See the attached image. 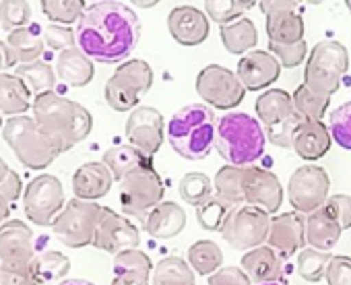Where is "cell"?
Instances as JSON below:
<instances>
[{
  "label": "cell",
  "mask_w": 351,
  "mask_h": 285,
  "mask_svg": "<svg viewBox=\"0 0 351 285\" xmlns=\"http://www.w3.org/2000/svg\"><path fill=\"white\" fill-rule=\"evenodd\" d=\"M112 269H114L112 285H149L153 264L143 250L132 248L116 254Z\"/></svg>",
  "instance_id": "cell-26"
},
{
  "label": "cell",
  "mask_w": 351,
  "mask_h": 285,
  "mask_svg": "<svg viewBox=\"0 0 351 285\" xmlns=\"http://www.w3.org/2000/svg\"><path fill=\"white\" fill-rule=\"evenodd\" d=\"M36 258L34 232L21 219L0 225V271H32Z\"/></svg>",
  "instance_id": "cell-15"
},
{
  "label": "cell",
  "mask_w": 351,
  "mask_h": 285,
  "mask_svg": "<svg viewBox=\"0 0 351 285\" xmlns=\"http://www.w3.org/2000/svg\"><path fill=\"white\" fill-rule=\"evenodd\" d=\"M328 190L330 178L326 170L312 164L300 166L287 182V199L291 207L302 215H310L322 205H326Z\"/></svg>",
  "instance_id": "cell-14"
},
{
  "label": "cell",
  "mask_w": 351,
  "mask_h": 285,
  "mask_svg": "<svg viewBox=\"0 0 351 285\" xmlns=\"http://www.w3.org/2000/svg\"><path fill=\"white\" fill-rule=\"evenodd\" d=\"M189 262L199 275H213L223 264L221 248L211 240H199L189 248Z\"/></svg>",
  "instance_id": "cell-37"
},
{
  "label": "cell",
  "mask_w": 351,
  "mask_h": 285,
  "mask_svg": "<svg viewBox=\"0 0 351 285\" xmlns=\"http://www.w3.org/2000/svg\"><path fill=\"white\" fill-rule=\"evenodd\" d=\"M114 176L104 162L83 164L73 176V193L83 201H97L110 193Z\"/></svg>",
  "instance_id": "cell-24"
},
{
  "label": "cell",
  "mask_w": 351,
  "mask_h": 285,
  "mask_svg": "<svg viewBox=\"0 0 351 285\" xmlns=\"http://www.w3.org/2000/svg\"><path fill=\"white\" fill-rule=\"evenodd\" d=\"M186 227V213L180 205L171 201H161L143 219V230L157 240L176 238Z\"/></svg>",
  "instance_id": "cell-23"
},
{
  "label": "cell",
  "mask_w": 351,
  "mask_h": 285,
  "mask_svg": "<svg viewBox=\"0 0 351 285\" xmlns=\"http://www.w3.org/2000/svg\"><path fill=\"white\" fill-rule=\"evenodd\" d=\"M0 285H36L32 271H0Z\"/></svg>",
  "instance_id": "cell-54"
},
{
  "label": "cell",
  "mask_w": 351,
  "mask_h": 285,
  "mask_svg": "<svg viewBox=\"0 0 351 285\" xmlns=\"http://www.w3.org/2000/svg\"><path fill=\"white\" fill-rule=\"evenodd\" d=\"M261 11L265 17H271V15H279V13H289V11H298V3L293 0H263L258 3Z\"/></svg>",
  "instance_id": "cell-53"
},
{
  "label": "cell",
  "mask_w": 351,
  "mask_h": 285,
  "mask_svg": "<svg viewBox=\"0 0 351 285\" xmlns=\"http://www.w3.org/2000/svg\"><path fill=\"white\" fill-rule=\"evenodd\" d=\"M345 7L349 9V13H351V0H347V3H345Z\"/></svg>",
  "instance_id": "cell-60"
},
{
  "label": "cell",
  "mask_w": 351,
  "mask_h": 285,
  "mask_svg": "<svg viewBox=\"0 0 351 285\" xmlns=\"http://www.w3.org/2000/svg\"><path fill=\"white\" fill-rule=\"evenodd\" d=\"M250 277L240 267H221L209 275V285H250Z\"/></svg>",
  "instance_id": "cell-51"
},
{
  "label": "cell",
  "mask_w": 351,
  "mask_h": 285,
  "mask_svg": "<svg viewBox=\"0 0 351 285\" xmlns=\"http://www.w3.org/2000/svg\"><path fill=\"white\" fill-rule=\"evenodd\" d=\"M236 207L226 203L223 199H219L217 195H213L207 203H203L201 207H197V219L199 225L207 232H221L230 213Z\"/></svg>",
  "instance_id": "cell-41"
},
{
  "label": "cell",
  "mask_w": 351,
  "mask_h": 285,
  "mask_svg": "<svg viewBox=\"0 0 351 285\" xmlns=\"http://www.w3.org/2000/svg\"><path fill=\"white\" fill-rule=\"evenodd\" d=\"M167 32L180 46H201L209 38V17L193 5L173 7L167 15Z\"/></svg>",
  "instance_id": "cell-19"
},
{
  "label": "cell",
  "mask_w": 351,
  "mask_h": 285,
  "mask_svg": "<svg viewBox=\"0 0 351 285\" xmlns=\"http://www.w3.org/2000/svg\"><path fill=\"white\" fill-rule=\"evenodd\" d=\"M153 85V69L141 58L122 62L106 81L104 97L116 112H132Z\"/></svg>",
  "instance_id": "cell-8"
},
{
  "label": "cell",
  "mask_w": 351,
  "mask_h": 285,
  "mask_svg": "<svg viewBox=\"0 0 351 285\" xmlns=\"http://www.w3.org/2000/svg\"><path fill=\"white\" fill-rule=\"evenodd\" d=\"M269 52L279 60V64L283 69H295L308 58V44H306V40L300 42V44H293V46L269 44Z\"/></svg>",
  "instance_id": "cell-47"
},
{
  "label": "cell",
  "mask_w": 351,
  "mask_h": 285,
  "mask_svg": "<svg viewBox=\"0 0 351 285\" xmlns=\"http://www.w3.org/2000/svg\"><path fill=\"white\" fill-rule=\"evenodd\" d=\"M138 244H141V230L126 217L104 207L101 219L97 223V232L93 238V246L97 250H104L116 256L124 250L138 248Z\"/></svg>",
  "instance_id": "cell-17"
},
{
  "label": "cell",
  "mask_w": 351,
  "mask_h": 285,
  "mask_svg": "<svg viewBox=\"0 0 351 285\" xmlns=\"http://www.w3.org/2000/svg\"><path fill=\"white\" fill-rule=\"evenodd\" d=\"M341 232L343 227L339 225V221L335 219V215L330 213L326 205L306 215V242L310 244V248H316L322 252L332 250L341 238Z\"/></svg>",
  "instance_id": "cell-27"
},
{
  "label": "cell",
  "mask_w": 351,
  "mask_h": 285,
  "mask_svg": "<svg viewBox=\"0 0 351 285\" xmlns=\"http://www.w3.org/2000/svg\"><path fill=\"white\" fill-rule=\"evenodd\" d=\"M330 145H332V136L322 120H304L293 132L291 149L302 160L316 162L328 153Z\"/></svg>",
  "instance_id": "cell-22"
},
{
  "label": "cell",
  "mask_w": 351,
  "mask_h": 285,
  "mask_svg": "<svg viewBox=\"0 0 351 285\" xmlns=\"http://www.w3.org/2000/svg\"><path fill=\"white\" fill-rule=\"evenodd\" d=\"M326 207L330 209V213L335 215V219L339 221V225L343 230L351 227V197L349 195H332V197H328Z\"/></svg>",
  "instance_id": "cell-52"
},
{
  "label": "cell",
  "mask_w": 351,
  "mask_h": 285,
  "mask_svg": "<svg viewBox=\"0 0 351 285\" xmlns=\"http://www.w3.org/2000/svg\"><path fill=\"white\" fill-rule=\"evenodd\" d=\"M267 134L263 124L244 112H230L217 120L215 147L219 156L238 168H248L265 153Z\"/></svg>",
  "instance_id": "cell-4"
},
{
  "label": "cell",
  "mask_w": 351,
  "mask_h": 285,
  "mask_svg": "<svg viewBox=\"0 0 351 285\" xmlns=\"http://www.w3.org/2000/svg\"><path fill=\"white\" fill-rule=\"evenodd\" d=\"M5 44L9 46V50L13 52V56L17 58L19 64H29L40 60L42 52H44V38L40 36L38 27H23L17 32H11L5 40Z\"/></svg>",
  "instance_id": "cell-33"
},
{
  "label": "cell",
  "mask_w": 351,
  "mask_h": 285,
  "mask_svg": "<svg viewBox=\"0 0 351 285\" xmlns=\"http://www.w3.org/2000/svg\"><path fill=\"white\" fill-rule=\"evenodd\" d=\"M267 244L275 248L283 258L304 250L306 242V215L298 211L281 213L271 219V232Z\"/></svg>",
  "instance_id": "cell-20"
},
{
  "label": "cell",
  "mask_w": 351,
  "mask_h": 285,
  "mask_svg": "<svg viewBox=\"0 0 351 285\" xmlns=\"http://www.w3.org/2000/svg\"><path fill=\"white\" fill-rule=\"evenodd\" d=\"M347 69H349L347 48L341 42L322 40L312 48L308 56L304 69V85L312 93L330 99L337 93Z\"/></svg>",
  "instance_id": "cell-6"
},
{
  "label": "cell",
  "mask_w": 351,
  "mask_h": 285,
  "mask_svg": "<svg viewBox=\"0 0 351 285\" xmlns=\"http://www.w3.org/2000/svg\"><path fill=\"white\" fill-rule=\"evenodd\" d=\"M15 75H19L29 85V89H34L38 95L54 91L56 77H58L56 71L44 60H36V62H29V64H19L15 69Z\"/></svg>",
  "instance_id": "cell-38"
},
{
  "label": "cell",
  "mask_w": 351,
  "mask_h": 285,
  "mask_svg": "<svg viewBox=\"0 0 351 285\" xmlns=\"http://www.w3.org/2000/svg\"><path fill=\"white\" fill-rule=\"evenodd\" d=\"M3 138L17 160L29 170H46L60 156L56 142L38 126L36 118L27 114L5 120Z\"/></svg>",
  "instance_id": "cell-5"
},
{
  "label": "cell",
  "mask_w": 351,
  "mask_h": 285,
  "mask_svg": "<svg viewBox=\"0 0 351 285\" xmlns=\"http://www.w3.org/2000/svg\"><path fill=\"white\" fill-rule=\"evenodd\" d=\"M29 21L32 5L25 3V0H5V3H0V25L9 34L29 27Z\"/></svg>",
  "instance_id": "cell-45"
},
{
  "label": "cell",
  "mask_w": 351,
  "mask_h": 285,
  "mask_svg": "<svg viewBox=\"0 0 351 285\" xmlns=\"http://www.w3.org/2000/svg\"><path fill=\"white\" fill-rule=\"evenodd\" d=\"M3 126H5V120H3V114H0V130H3Z\"/></svg>",
  "instance_id": "cell-59"
},
{
  "label": "cell",
  "mask_w": 351,
  "mask_h": 285,
  "mask_svg": "<svg viewBox=\"0 0 351 285\" xmlns=\"http://www.w3.org/2000/svg\"><path fill=\"white\" fill-rule=\"evenodd\" d=\"M178 195L186 205L201 207L213 197V182L207 174H201V172L186 174L178 184Z\"/></svg>",
  "instance_id": "cell-40"
},
{
  "label": "cell",
  "mask_w": 351,
  "mask_h": 285,
  "mask_svg": "<svg viewBox=\"0 0 351 285\" xmlns=\"http://www.w3.org/2000/svg\"><path fill=\"white\" fill-rule=\"evenodd\" d=\"M101 162L110 168L114 180H118V182L122 178H126L128 174H132V172L153 168V158L143 153L134 145H116V147H112V149H108L104 153Z\"/></svg>",
  "instance_id": "cell-30"
},
{
  "label": "cell",
  "mask_w": 351,
  "mask_h": 285,
  "mask_svg": "<svg viewBox=\"0 0 351 285\" xmlns=\"http://www.w3.org/2000/svg\"><path fill=\"white\" fill-rule=\"evenodd\" d=\"M293 106L295 112L304 118V120H322V116L326 114L330 99L328 97H320L316 93H312L304 83L293 91Z\"/></svg>",
  "instance_id": "cell-42"
},
{
  "label": "cell",
  "mask_w": 351,
  "mask_h": 285,
  "mask_svg": "<svg viewBox=\"0 0 351 285\" xmlns=\"http://www.w3.org/2000/svg\"><path fill=\"white\" fill-rule=\"evenodd\" d=\"M9 69V52H7V44L0 42V71Z\"/></svg>",
  "instance_id": "cell-56"
},
{
  "label": "cell",
  "mask_w": 351,
  "mask_h": 285,
  "mask_svg": "<svg viewBox=\"0 0 351 285\" xmlns=\"http://www.w3.org/2000/svg\"><path fill=\"white\" fill-rule=\"evenodd\" d=\"M23 193V184L21 178L17 176V172H13L9 168V164L0 158V197H5L9 203H15Z\"/></svg>",
  "instance_id": "cell-50"
},
{
  "label": "cell",
  "mask_w": 351,
  "mask_h": 285,
  "mask_svg": "<svg viewBox=\"0 0 351 285\" xmlns=\"http://www.w3.org/2000/svg\"><path fill=\"white\" fill-rule=\"evenodd\" d=\"M254 7L252 0H207L205 3V13L213 21L226 25L236 19H242L246 11Z\"/></svg>",
  "instance_id": "cell-43"
},
{
  "label": "cell",
  "mask_w": 351,
  "mask_h": 285,
  "mask_svg": "<svg viewBox=\"0 0 351 285\" xmlns=\"http://www.w3.org/2000/svg\"><path fill=\"white\" fill-rule=\"evenodd\" d=\"M242 269L256 285L275 283L283 275V256L269 244H263L242 256Z\"/></svg>",
  "instance_id": "cell-25"
},
{
  "label": "cell",
  "mask_w": 351,
  "mask_h": 285,
  "mask_svg": "<svg viewBox=\"0 0 351 285\" xmlns=\"http://www.w3.org/2000/svg\"><path fill=\"white\" fill-rule=\"evenodd\" d=\"M238 77L246 91H261L273 85L281 75L279 60L267 50H254L240 58L238 62Z\"/></svg>",
  "instance_id": "cell-21"
},
{
  "label": "cell",
  "mask_w": 351,
  "mask_h": 285,
  "mask_svg": "<svg viewBox=\"0 0 351 285\" xmlns=\"http://www.w3.org/2000/svg\"><path fill=\"white\" fill-rule=\"evenodd\" d=\"M58 285H95V283L85 281V279H66V281H60Z\"/></svg>",
  "instance_id": "cell-57"
},
{
  "label": "cell",
  "mask_w": 351,
  "mask_h": 285,
  "mask_svg": "<svg viewBox=\"0 0 351 285\" xmlns=\"http://www.w3.org/2000/svg\"><path fill=\"white\" fill-rule=\"evenodd\" d=\"M330 260L328 252L316 250V248H304L298 254V275L310 283H318L324 277L326 264Z\"/></svg>",
  "instance_id": "cell-44"
},
{
  "label": "cell",
  "mask_w": 351,
  "mask_h": 285,
  "mask_svg": "<svg viewBox=\"0 0 351 285\" xmlns=\"http://www.w3.org/2000/svg\"><path fill=\"white\" fill-rule=\"evenodd\" d=\"M324 279L328 285H351V256L345 254H335L330 256Z\"/></svg>",
  "instance_id": "cell-48"
},
{
  "label": "cell",
  "mask_w": 351,
  "mask_h": 285,
  "mask_svg": "<svg viewBox=\"0 0 351 285\" xmlns=\"http://www.w3.org/2000/svg\"><path fill=\"white\" fill-rule=\"evenodd\" d=\"M44 42L48 48L52 50H58V52H64V50H71L75 48L77 44V36L73 32V27H66V25H48L44 29Z\"/></svg>",
  "instance_id": "cell-49"
},
{
  "label": "cell",
  "mask_w": 351,
  "mask_h": 285,
  "mask_svg": "<svg viewBox=\"0 0 351 285\" xmlns=\"http://www.w3.org/2000/svg\"><path fill=\"white\" fill-rule=\"evenodd\" d=\"M42 13L54 23V25H66L79 23L85 13L83 0H42Z\"/></svg>",
  "instance_id": "cell-39"
},
{
  "label": "cell",
  "mask_w": 351,
  "mask_h": 285,
  "mask_svg": "<svg viewBox=\"0 0 351 285\" xmlns=\"http://www.w3.org/2000/svg\"><path fill=\"white\" fill-rule=\"evenodd\" d=\"M64 205L66 203L62 182L52 174H42L34 178L23 190V211L27 219L36 225H52Z\"/></svg>",
  "instance_id": "cell-12"
},
{
  "label": "cell",
  "mask_w": 351,
  "mask_h": 285,
  "mask_svg": "<svg viewBox=\"0 0 351 285\" xmlns=\"http://www.w3.org/2000/svg\"><path fill=\"white\" fill-rule=\"evenodd\" d=\"M165 188L155 168H145L120 180V205L130 217L143 221L147 213L163 201Z\"/></svg>",
  "instance_id": "cell-11"
},
{
  "label": "cell",
  "mask_w": 351,
  "mask_h": 285,
  "mask_svg": "<svg viewBox=\"0 0 351 285\" xmlns=\"http://www.w3.org/2000/svg\"><path fill=\"white\" fill-rule=\"evenodd\" d=\"M9 201L5 197H0V225H3L9 219Z\"/></svg>",
  "instance_id": "cell-55"
},
{
  "label": "cell",
  "mask_w": 351,
  "mask_h": 285,
  "mask_svg": "<svg viewBox=\"0 0 351 285\" xmlns=\"http://www.w3.org/2000/svg\"><path fill=\"white\" fill-rule=\"evenodd\" d=\"M242 190H244L246 205L261 207L269 215L277 213L283 205V186L279 178L269 170H263L256 166L244 168Z\"/></svg>",
  "instance_id": "cell-18"
},
{
  "label": "cell",
  "mask_w": 351,
  "mask_h": 285,
  "mask_svg": "<svg viewBox=\"0 0 351 285\" xmlns=\"http://www.w3.org/2000/svg\"><path fill=\"white\" fill-rule=\"evenodd\" d=\"M153 285H195V269L182 256L161 258L153 267Z\"/></svg>",
  "instance_id": "cell-34"
},
{
  "label": "cell",
  "mask_w": 351,
  "mask_h": 285,
  "mask_svg": "<svg viewBox=\"0 0 351 285\" xmlns=\"http://www.w3.org/2000/svg\"><path fill=\"white\" fill-rule=\"evenodd\" d=\"M242 178H244V168L238 166H223L213 182V190L219 199H223L226 203L240 207L246 205L244 201V190H242Z\"/></svg>",
  "instance_id": "cell-36"
},
{
  "label": "cell",
  "mask_w": 351,
  "mask_h": 285,
  "mask_svg": "<svg viewBox=\"0 0 351 285\" xmlns=\"http://www.w3.org/2000/svg\"><path fill=\"white\" fill-rule=\"evenodd\" d=\"M104 207L95 201H83V199H71L60 215L54 219L52 230L56 238L69 246V248H83L93 244L97 223L101 219Z\"/></svg>",
  "instance_id": "cell-9"
},
{
  "label": "cell",
  "mask_w": 351,
  "mask_h": 285,
  "mask_svg": "<svg viewBox=\"0 0 351 285\" xmlns=\"http://www.w3.org/2000/svg\"><path fill=\"white\" fill-rule=\"evenodd\" d=\"M126 138L128 145H134L147 156H155L165 138V120L159 110L151 106H138L130 112L126 120Z\"/></svg>",
  "instance_id": "cell-16"
},
{
  "label": "cell",
  "mask_w": 351,
  "mask_h": 285,
  "mask_svg": "<svg viewBox=\"0 0 351 285\" xmlns=\"http://www.w3.org/2000/svg\"><path fill=\"white\" fill-rule=\"evenodd\" d=\"M32 110L38 126L56 142L60 153L79 145L93 128V116L89 110L56 91L36 95Z\"/></svg>",
  "instance_id": "cell-2"
},
{
  "label": "cell",
  "mask_w": 351,
  "mask_h": 285,
  "mask_svg": "<svg viewBox=\"0 0 351 285\" xmlns=\"http://www.w3.org/2000/svg\"><path fill=\"white\" fill-rule=\"evenodd\" d=\"M258 285H281V283H277V281H275V283H258Z\"/></svg>",
  "instance_id": "cell-61"
},
{
  "label": "cell",
  "mask_w": 351,
  "mask_h": 285,
  "mask_svg": "<svg viewBox=\"0 0 351 285\" xmlns=\"http://www.w3.org/2000/svg\"><path fill=\"white\" fill-rule=\"evenodd\" d=\"M69 271H71L69 256L56 250H46V252L36 254L34 264H32V277L36 285H48V283L60 281Z\"/></svg>",
  "instance_id": "cell-35"
},
{
  "label": "cell",
  "mask_w": 351,
  "mask_h": 285,
  "mask_svg": "<svg viewBox=\"0 0 351 285\" xmlns=\"http://www.w3.org/2000/svg\"><path fill=\"white\" fill-rule=\"evenodd\" d=\"M269 232L271 215L267 211L254 205H240L230 213L221 236L232 248L248 252L252 248L263 246L269 240Z\"/></svg>",
  "instance_id": "cell-10"
},
{
  "label": "cell",
  "mask_w": 351,
  "mask_h": 285,
  "mask_svg": "<svg viewBox=\"0 0 351 285\" xmlns=\"http://www.w3.org/2000/svg\"><path fill=\"white\" fill-rule=\"evenodd\" d=\"M29 108H34L29 85L15 73H0V114L23 116Z\"/></svg>",
  "instance_id": "cell-28"
},
{
  "label": "cell",
  "mask_w": 351,
  "mask_h": 285,
  "mask_svg": "<svg viewBox=\"0 0 351 285\" xmlns=\"http://www.w3.org/2000/svg\"><path fill=\"white\" fill-rule=\"evenodd\" d=\"M136 7H143V9H149V7H155L157 3H155V0H153V3H134Z\"/></svg>",
  "instance_id": "cell-58"
},
{
  "label": "cell",
  "mask_w": 351,
  "mask_h": 285,
  "mask_svg": "<svg viewBox=\"0 0 351 285\" xmlns=\"http://www.w3.org/2000/svg\"><path fill=\"white\" fill-rule=\"evenodd\" d=\"M77 48L101 64L124 62L138 46L141 23L136 13L116 0L93 3L75 29Z\"/></svg>",
  "instance_id": "cell-1"
},
{
  "label": "cell",
  "mask_w": 351,
  "mask_h": 285,
  "mask_svg": "<svg viewBox=\"0 0 351 285\" xmlns=\"http://www.w3.org/2000/svg\"><path fill=\"white\" fill-rule=\"evenodd\" d=\"M215 114L209 106L189 103L167 122V140L171 149L184 160H205L215 145Z\"/></svg>",
  "instance_id": "cell-3"
},
{
  "label": "cell",
  "mask_w": 351,
  "mask_h": 285,
  "mask_svg": "<svg viewBox=\"0 0 351 285\" xmlns=\"http://www.w3.org/2000/svg\"><path fill=\"white\" fill-rule=\"evenodd\" d=\"M56 75L60 77V81H64L71 87H85L91 83L95 69H93V60L81 52L77 46L71 50H64L58 54L56 58Z\"/></svg>",
  "instance_id": "cell-29"
},
{
  "label": "cell",
  "mask_w": 351,
  "mask_h": 285,
  "mask_svg": "<svg viewBox=\"0 0 351 285\" xmlns=\"http://www.w3.org/2000/svg\"><path fill=\"white\" fill-rule=\"evenodd\" d=\"M267 36H269V44H277V46H293L304 42V19L300 17L298 11H289V13H279V15H271L267 17L265 23Z\"/></svg>",
  "instance_id": "cell-31"
},
{
  "label": "cell",
  "mask_w": 351,
  "mask_h": 285,
  "mask_svg": "<svg viewBox=\"0 0 351 285\" xmlns=\"http://www.w3.org/2000/svg\"><path fill=\"white\" fill-rule=\"evenodd\" d=\"M328 130L339 147L351 151V101H345L330 112Z\"/></svg>",
  "instance_id": "cell-46"
},
{
  "label": "cell",
  "mask_w": 351,
  "mask_h": 285,
  "mask_svg": "<svg viewBox=\"0 0 351 285\" xmlns=\"http://www.w3.org/2000/svg\"><path fill=\"white\" fill-rule=\"evenodd\" d=\"M219 36H221V42H223L226 50L230 54H234V56L248 54L256 46V42H258L256 25H254V21H250L246 17L221 25L219 27Z\"/></svg>",
  "instance_id": "cell-32"
},
{
  "label": "cell",
  "mask_w": 351,
  "mask_h": 285,
  "mask_svg": "<svg viewBox=\"0 0 351 285\" xmlns=\"http://www.w3.org/2000/svg\"><path fill=\"white\" fill-rule=\"evenodd\" d=\"M256 116L265 126L267 140L275 147L291 149L293 132L304 122V118L295 112L293 97L285 89H267L256 99Z\"/></svg>",
  "instance_id": "cell-7"
},
{
  "label": "cell",
  "mask_w": 351,
  "mask_h": 285,
  "mask_svg": "<svg viewBox=\"0 0 351 285\" xmlns=\"http://www.w3.org/2000/svg\"><path fill=\"white\" fill-rule=\"evenodd\" d=\"M197 93L211 108L232 110L242 103L246 87L242 85L238 73L219 64H209L197 75Z\"/></svg>",
  "instance_id": "cell-13"
}]
</instances>
